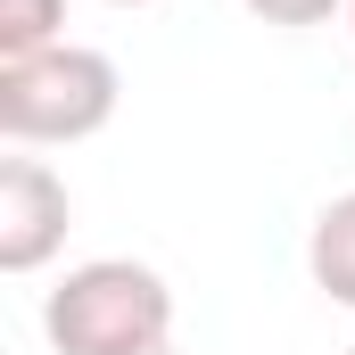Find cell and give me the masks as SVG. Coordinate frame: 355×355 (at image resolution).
Listing matches in <instances>:
<instances>
[{
    "label": "cell",
    "mask_w": 355,
    "mask_h": 355,
    "mask_svg": "<svg viewBox=\"0 0 355 355\" xmlns=\"http://www.w3.org/2000/svg\"><path fill=\"white\" fill-rule=\"evenodd\" d=\"M42 331L58 355H157L174 347V289L157 265L91 257L42 297Z\"/></svg>",
    "instance_id": "cell-1"
},
{
    "label": "cell",
    "mask_w": 355,
    "mask_h": 355,
    "mask_svg": "<svg viewBox=\"0 0 355 355\" xmlns=\"http://www.w3.org/2000/svg\"><path fill=\"white\" fill-rule=\"evenodd\" d=\"M116 99H124V75L107 50L58 42L33 58H0V132L17 149H67V141L107 132Z\"/></svg>",
    "instance_id": "cell-2"
},
{
    "label": "cell",
    "mask_w": 355,
    "mask_h": 355,
    "mask_svg": "<svg viewBox=\"0 0 355 355\" xmlns=\"http://www.w3.org/2000/svg\"><path fill=\"white\" fill-rule=\"evenodd\" d=\"M75 198L42 157H8L0 166V272H42L67 248Z\"/></svg>",
    "instance_id": "cell-3"
},
{
    "label": "cell",
    "mask_w": 355,
    "mask_h": 355,
    "mask_svg": "<svg viewBox=\"0 0 355 355\" xmlns=\"http://www.w3.org/2000/svg\"><path fill=\"white\" fill-rule=\"evenodd\" d=\"M306 272H314V289H322L331 306H355V190L314 215V232H306Z\"/></svg>",
    "instance_id": "cell-4"
},
{
    "label": "cell",
    "mask_w": 355,
    "mask_h": 355,
    "mask_svg": "<svg viewBox=\"0 0 355 355\" xmlns=\"http://www.w3.org/2000/svg\"><path fill=\"white\" fill-rule=\"evenodd\" d=\"M67 42V0H0V58H33Z\"/></svg>",
    "instance_id": "cell-5"
},
{
    "label": "cell",
    "mask_w": 355,
    "mask_h": 355,
    "mask_svg": "<svg viewBox=\"0 0 355 355\" xmlns=\"http://www.w3.org/2000/svg\"><path fill=\"white\" fill-rule=\"evenodd\" d=\"M248 17H265V25H322L331 8H347V0H240Z\"/></svg>",
    "instance_id": "cell-6"
},
{
    "label": "cell",
    "mask_w": 355,
    "mask_h": 355,
    "mask_svg": "<svg viewBox=\"0 0 355 355\" xmlns=\"http://www.w3.org/2000/svg\"><path fill=\"white\" fill-rule=\"evenodd\" d=\"M107 8H149V0H107Z\"/></svg>",
    "instance_id": "cell-7"
},
{
    "label": "cell",
    "mask_w": 355,
    "mask_h": 355,
    "mask_svg": "<svg viewBox=\"0 0 355 355\" xmlns=\"http://www.w3.org/2000/svg\"><path fill=\"white\" fill-rule=\"evenodd\" d=\"M347 33H355V0H347Z\"/></svg>",
    "instance_id": "cell-8"
},
{
    "label": "cell",
    "mask_w": 355,
    "mask_h": 355,
    "mask_svg": "<svg viewBox=\"0 0 355 355\" xmlns=\"http://www.w3.org/2000/svg\"><path fill=\"white\" fill-rule=\"evenodd\" d=\"M157 355H182V347H157Z\"/></svg>",
    "instance_id": "cell-9"
},
{
    "label": "cell",
    "mask_w": 355,
    "mask_h": 355,
    "mask_svg": "<svg viewBox=\"0 0 355 355\" xmlns=\"http://www.w3.org/2000/svg\"><path fill=\"white\" fill-rule=\"evenodd\" d=\"M347 355H355V347H347Z\"/></svg>",
    "instance_id": "cell-10"
}]
</instances>
